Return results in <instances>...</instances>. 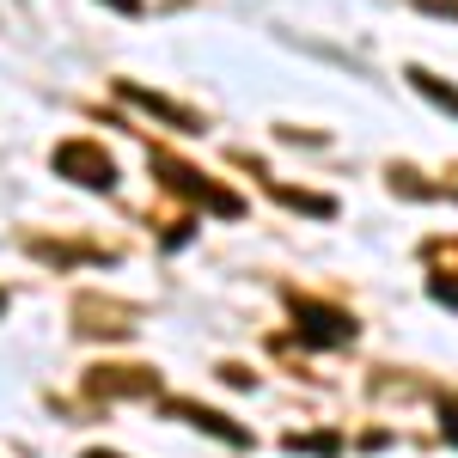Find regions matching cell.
Segmentation results:
<instances>
[{"label":"cell","mask_w":458,"mask_h":458,"mask_svg":"<svg viewBox=\"0 0 458 458\" xmlns=\"http://www.w3.org/2000/svg\"><path fill=\"white\" fill-rule=\"evenodd\" d=\"M282 446H287V453H312V458H336V453H343L336 434H287Z\"/></svg>","instance_id":"obj_12"},{"label":"cell","mask_w":458,"mask_h":458,"mask_svg":"<svg viewBox=\"0 0 458 458\" xmlns=\"http://www.w3.org/2000/svg\"><path fill=\"white\" fill-rule=\"evenodd\" d=\"M25 250L49 257V263H110V245H55V239H25Z\"/></svg>","instance_id":"obj_10"},{"label":"cell","mask_w":458,"mask_h":458,"mask_svg":"<svg viewBox=\"0 0 458 458\" xmlns=\"http://www.w3.org/2000/svg\"><path fill=\"white\" fill-rule=\"evenodd\" d=\"M165 416H172V422L202 428V434L226 440V446H239V453H250V428L233 422V416H220V410H208V403H196V397H165Z\"/></svg>","instance_id":"obj_7"},{"label":"cell","mask_w":458,"mask_h":458,"mask_svg":"<svg viewBox=\"0 0 458 458\" xmlns=\"http://www.w3.org/2000/svg\"><path fill=\"white\" fill-rule=\"evenodd\" d=\"M440 434L458 446V391H440Z\"/></svg>","instance_id":"obj_13"},{"label":"cell","mask_w":458,"mask_h":458,"mask_svg":"<svg viewBox=\"0 0 458 458\" xmlns=\"http://www.w3.org/2000/svg\"><path fill=\"white\" fill-rule=\"evenodd\" d=\"M422 263H428V293L458 312V239H434V245H422Z\"/></svg>","instance_id":"obj_9"},{"label":"cell","mask_w":458,"mask_h":458,"mask_svg":"<svg viewBox=\"0 0 458 458\" xmlns=\"http://www.w3.org/2000/svg\"><path fill=\"white\" fill-rule=\"evenodd\" d=\"M110 13H129V19H135V13H141V0H105Z\"/></svg>","instance_id":"obj_15"},{"label":"cell","mask_w":458,"mask_h":458,"mask_svg":"<svg viewBox=\"0 0 458 458\" xmlns=\"http://www.w3.org/2000/svg\"><path fill=\"white\" fill-rule=\"evenodd\" d=\"M116 98L147 110V116H159V123H172V129H183V135H208V116H202V110L177 105V98H165V92H147V86H135V80H116Z\"/></svg>","instance_id":"obj_6"},{"label":"cell","mask_w":458,"mask_h":458,"mask_svg":"<svg viewBox=\"0 0 458 458\" xmlns=\"http://www.w3.org/2000/svg\"><path fill=\"white\" fill-rule=\"evenodd\" d=\"M410 6H422L434 19H458V0H410Z\"/></svg>","instance_id":"obj_14"},{"label":"cell","mask_w":458,"mask_h":458,"mask_svg":"<svg viewBox=\"0 0 458 458\" xmlns=\"http://www.w3.org/2000/svg\"><path fill=\"white\" fill-rule=\"evenodd\" d=\"M73 330L80 336H129L135 330V306L129 300H110V293H80L73 300Z\"/></svg>","instance_id":"obj_5"},{"label":"cell","mask_w":458,"mask_h":458,"mask_svg":"<svg viewBox=\"0 0 458 458\" xmlns=\"http://www.w3.org/2000/svg\"><path fill=\"white\" fill-rule=\"evenodd\" d=\"M0 312H6V293H0Z\"/></svg>","instance_id":"obj_17"},{"label":"cell","mask_w":458,"mask_h":458,"mask_svg":"<svg viewBox=\"0 0 458 458\" xmlns=\"http://www.w3.org/2000/svg\"><path fill=\"white\" fill-rule=\"evenodd\" d=\"M287 312H293V336L306 349H349L354 336H360L354 312L330 306V300H312V293H287Z\"/></svg>","instance_id":"obj_2"},{"label":"cell","mask_w":458,"mask_h":458,"mask_svg":"<svg viewBox=\"0 0 458 458\" xmlns=\"http://www.w3.org/2000/svg\"><path fill=\"white\" fill-rule=\"evenodd\" d=\"M410 86L422 92L428 105H440L446 116H458V86L446 80V73H434V68H410Z\"/></svg>","instance_id":"obj_11"},{"label":"cell","mask_w":458,"mask_h":458,"mask_svg":"<svg viewBox=\"0 0 458 458\" xmlns=\"http://www.w3.org/2000/svg\"><path fill=\"white\" fill-rule=\"evenodd\" d=\"M147 165L159 172L165 196L190 202V208H208V214H220V220H245V196H239V190H226V183H214L202 165H183L172 147H147Z\"/></svg>","instance_id":"obj_1"},{"label":"cell","mask_w":458,"mask_h":458,"mask_svg":"<svg viewBox=\"0 0 458 458\" xmlns=\"http://www.w3.org/2000/svg\"><path fill=\"white\" fill-rule=\"evenodd\" d=\"M80 458H123V453H105V446H92V453H80Z\"/></svg>","instance_id":"obj_16"},{"label":"cell","mask_w":458,"mask_h":458,"mask_svg":"<svg viewBox=\"0 0 458 458\" xmlns=\"http://www.w3.org/2000/svg\"><path fill=\"white\" fill-rule=\"evenodd\" d=\"M86 397L110 403V397H159V373L153 367H86Z\"/></svg>","instance_id":"obj_4"},{"label":"cell","mask_w":458,"mask_h":458,"mask_svg":"<svg viewBox=\"0 0 458 458\" xmlns=\"http://www.w3.org/2000/svg\"><path fill=\"white\" fill-rule=\"evenodd\" d=\"M239 165H245V172L263 183V196H269V202H282V208L306 214V220H336V214H343V208H336V196H312V190H293V183H282V177H269L263 165H257V159H239Z\"/></svg>","instance_id":"obj_8"},{"label":"cell","mask_w":458,"mask_h":458,"mask_svg":"<svg viewBox=\"0 0 458 458\" xmlns=\"http://www.w3.org/2000/svg\"><path fill=\"white\" fill-rule=\"evenodd\" d=\"M49 165H55V177H68V183H80V190H98V196L116 190V159H110L98 141H86V135L62 141Z\"/></svg>","instance_id":"obj_3"}]
</instances>
